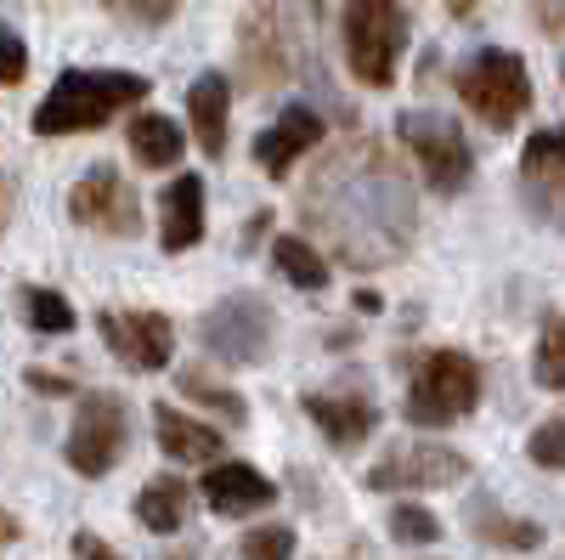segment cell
Segmentation results:
<instances>
[{
  "mask_svg": "<svg viewBox=\"0 0 565 560\" xmlns=\"http://www.w3.org/2000/svg\"><path fill=\"white\" fill-rule=\"evenodd\" d=\"M300 226L351 272H380L396 266L418 239V193L385 142L351 136L306 176Z\"/></svg>",
  "mask_w": 565,
  "mask_h": 560,
  "instance_id": "cell-1",
  "label": "cell"
},
{
  "mask_svg": "<svg viewBox=\"0 0 565 560\" xmlns=\"http://www.w3.org/2000/svg\"><path fill=\"white\" fill-rule=\"evenodd\" d=\"M311 63V12L295 0H255L238 23V74L249 91H282Z\"/></svg>",
  "mask_w": 565,
  "mask_h": 560,
  "instance_id": "cell-2",
  "label": "cell"
},
{
  "mask_svg": "<svg viewBox=\"0 0 565 560\" xmlns=\"http://www.w3.org/2000/svg\"><path fill=\"white\" fill-rule=\"evenodd\" d=\"M148 80L130 68H68L57 85L45 91V103L34 108V136H79V130H103L125 108L148 97Z\"/></svg>",
  "mask_w": 565,
  "mask_h": 560,
  "instance_id": "cell-3",
  "label": "cell"
},
{
  "mask_svg": "<svg viewBox=\"0 0 565 560\" xmlns=\"http://www.w3.org/2000/svg\"><path fill=\"white\" fill-rule=\"evenodd\" d=\"M452 91H458V103L481 125H492V130L521 125V114L532 108V74H526V63L514 52H503V45L469 52L458 63V74H452Z\"/></svg>",
  "mask_w": 565,
  "mask_h": 560,
  "instance_id": "cell-4",
  "label": "cell"
},
{
  "mask_svg": "<svg viewBox=\"0 0 565 560\" xmlns=\"http://www.w3.org/2000/svg\"><path fill=\"white\" fill-rule=\"evenodd\" d=\"M476 402H481V368H476V357H463V351L447 346V351L418 357L402 413L413 419V425H424V431H441V425H458V419L476 413Z\"/></svg>",
  "mask_w": 565,
  "mask_h": 560,
  "instance_id": "cell-5",
  "label": "cell"
},
{
  "mask_svg": "<svg viewBox=\"0 0 565 560\" xmlns=\"http://www.w3.org/2000/svg\"><path fill=\"white\" fill-rule=\"evenodd\" d=\"M407 52V7L402 0H345V63L362 85L385 91Z\"/></svg>",
  "mask_w": 565,
  "mask_h": 560,
  "instance_id": "cell-6",
  "label": "cell"
},
{
  "mask_svg": "<svg viewBox=\"0 0 565 560\" xmlns=\"http://www.w3.org/2000/svg\"><path fill=\"white\" fill-rule=\"evenodd\" d=\"M130 442V408L119 391H85L79 408H74V425H68V442H63V458L74 464V476L97 482L108 476L119 453Z\"/></svg>",
  "mask_w": 565,
  "mask_h": 560,
  "instance_id": "cell-7",
  "label": "cell"
},
{
  "mask_svg": "<svg viewBox=\"0 0 565 560\" xmlns=\"http://www.w3.org/2000/svg\"><path fill=\"white\" fill-rule=\"evenodd\" d=\"M199 346H204L210 357L232 362V368H255V362H266L271 346H277V317H271V306H266L260 295H226V300H215V306L204 311Z\"/></svg>",
  "mask_w": 565,
  "mask_h": 560,
  "instance_id": "cell-8",
  "label": "cell"
},
{
  "mask_svg": "<svg viewBox=\"0 0 565 560\" xmlns=\"http://www.w3.org/2000/svg\"><path fill=\"white\" fill-rule=\"evenodd\" d=\"M396 136L407 142V154L418 159L424 181H430L436 193H463L469 176H476V148H469V136H463L447 114L407 108V114L396 119Z\"/></svg>",
  "mask_w": 565,
  "mask_h": 560,
  "instance_id": "cell-9",
  "label": "cell"
},
{
  "mask_svg": "<svg viewBox=\"0 0 565 560\" xmlns=\"http://www.w3.org/2000/svg\"><path fill=\"white\" fill-rule=\"evenodd\" d=\"M463 476H469V458L458 447L402 442L367 471V487L373 493H436V487H458Z\"/></svg>",
  "mask_w": 565,
  "mask_h": 560,
  "instance_id": "cell-10",
  "label": "cell"
},
{
  "mask_svg": "<svg viewBox=\"0 0 565 560\" xmlns=\"http://www.w3.org/2000/svg\"><path fill=\"white\" fill-rule=\"evenodd\" d=\"M68 215L79 226H90V232H108V239H136L141 232V199H136V187L114 165H90L74 181Z\"/></svg>",
  "mask_w": 565,
  "mask_h": 560,
  "instance_id": "cell-11",
  "label": "cell"
},
{
  "mask_svg": "<svg viewBox=\"0 0 565 560\" xmlns=\"http://www.w3.org/2000/svg\"><path fill=\"white\" fill-rule=\"evenodd\" d=\"M97 335L130 373H159L175 351V329L164 311H103Z\"/></svg>",
  "mask_w": 565,
  "mask_h": 560,
  "instance_id": "cell-12",
  "label": "cell"
},
{
  "mask_svg": "<svg viewBox=\"0 0 565 560\" xmlns=\"http://www.w3.org/2000/svg\"><path fill=\"white\" fill-rule=\"evenodd\" d=\"M300 413L322 431V442L340 447V453L362 447L373 431H380V408H373L362 391H311V397H300Z\"/></svg>",
  "mask_w": 565,
  "mask_h": 560,
  "instance_id": "cell-13",
  "label": "cell"
},
{
  "mask_svg": "<svg viewBox=\"0 0 565 560\" xmlns=\"http://www.w3.org/2000/svg\"><path fill=\"white\" fill-rule=\"evenodd\" d=\"M317 142H322V114L306 108V103H295V108H282V114L255 136V165L282 181V176L300 165V154H311Z\"/></svg>",
  "mask_w": 565,
  "mask_h": 560,
  "instance_id": "cell-14",
  "label": "cell"
},
{
  "mask_svg": "<svg viewBox=\"0 0 565 560\" xmlns=\"http://www.w3.org/2000/svg\"><path fill=\"white\" fill-rule=\"evenodd\" d=\"M204 504L215 509V516H255V509L277 504V482L260 476L255 464H238V458H221L204 471Z\"/></svg>",
  "mask_w": 565,
  "mask_h": 560,
  "instance_id": "cell-15",
  "label": "cell"
},
{
  "mask_svg": "<svg viewBox=\"0 0 565 560\" xmlns=\"http://www.w3.org/2000/svg\"><path fill=\"white\" fill-rule=\"evenodd\" d=\"M204 239V176H175L164 193H159V244L170 255L193 250Z\"/></svg>",
  "mask_w": 565,
  "mask_h": 560,
  "instance_id": "cell-16",
  "label": "cell"
},
{
  "mask_svg": "<svg viewBox=\"0 0 565 560\" xmlns=\"http://www.w3.org/2000/svg\"><path fill=\"white\" fill-rule=\"evenodd\" d=\"M463 527L476 532L487 549H509V554H532V549H543V521H526V516H509V509L498 504V498H469L463 504Z\"/></svg>",
  "mask_w": 565,
  "mask_h": 560,
  "instance_id": "cell-17",
  "label": "cell"
},
{
  "mask_svg": "<svg viewBox=\"0 0 565 560\" xmlns=\"http://www.w3.org/2000/svg\"><path fill=\"white\" fill-rule=\"evenodd\" d=\"M186 119H193V136H199V148L210 159L226 154V125H232V85L226 74H199L193 85H186Z\"/></svg>",
  "mask_w": 565,
  "mask_h": 560,
  "instance_id": "cell-18",
  "label": "cell"
},
{
  "mask_svg": "<svg viewBox=\"0 0 565 560\" xmlns=\"http://www.w3.org/2000/svg\"><path fill=\"white\" fill-rule=\"evenodd\" d=\"M153 436L164 447V458H181V464H210L226 453V436L215 425H199L193 413H175V408H153Z\"/></svg>",
  "mask_w": 565,
  "mask_h": 560,
  "instance_id": "cell-19",
  "label": "cell"
},
{
  "mask_svg": "<svg viewBox=\"0 0 565 560\" xmlns=\"http://www.w3.org/2000/svg\"><path fill=\"white\" fill-rule=\"evenodd\" d=\"M186 509H193V487L181 476H153L148 487L136 493V521L148 527L153 538H170L186 527Z\"/></svg>",
  "mask_w": 565,
  "mask_h": 560,
  "instance_id": "cell-20",
  "label": "cell"
},
{
  "mask_svg": "<svg viewBox=\"0 0 565 560\" xmlns=\"http://www.w3.org/2000/svg\"><path fill=\"white\" fill-rule=\"evenodd\" d=\"M125 142H130L136 165H148V170H170L181 159V148H186L181 142V125L164 119V114H136L130 130H125Z\"/></svg>",
  "mask_w": 565,
  "mask_h": 560,
  "instance_id": "cell-21",
  "label": "cell"
},
{
  "mask_svg": "<svg viewBox=\"0 0 565 560\" xmlns=\"http://www.w3.org/2000/svg\"><path fill=\"white\" fill-rule=\"evenodd\" d=\"M271 261H277V272L289 277L295 289H306V295H317V289H328V261L317 255V244L311 239H277L271 244Z\"/></svg>",
  "mask_w": 565,
  "mask_h": 560,
  "instance_id": "cell-22",
  "label": "cell"
},
{
  "mask_svg": "<svg viewBox=\"0 0 565 560\" xmlns=\"http://www.w3.org/2000/svg\"><path fill=\"white\" fill-rule=\"evenodd\" d=\"M175 385H181V397H186V402H199V408L221 413L226 425H244V419H249V402H244L238 391H232V385L210 380L204 368H181V373H175Z\"/></svg>",
  "mask_w": 565,
  "mask_h": 560,
  "instance_id": "cell-23",
  "label": "cell"
},
{
  "mask_svg": "<svg viewBox=\"0 0 565 560\" xmlns=\"http://www.w3.org/2000/svg\"><path fill=\"white\" fill-rule=\"evenodd\" d=\"M532 368H537V385H543V391H565V317H559V311H543Z\"/></svg>",
  "mask_w": 565,
  "mask_h": 560,
  "instance_id": "cell-24",
  "label": "cell"
},
{
  "mask_svg": "<svg viewBox=\"0 0 565 560\" xmlns=\"http://www.w3.org/2000/svg\"><path fill=\"white\" fill-rule=\"evenodd\" d=\"M23 323L34 335H68L74 329V306L57 289H23Z\"/></svg>",
  "mask_w": 565,
  "mask_h": 560,
  "instance_id": "cell-25",
  "label": "cell"
},
{
  "mask_svg": "<svg viewBox=\"0 0 565 560\" xmlns=\"http://www.w3.org/2000/svg\"><path fill=\"white\" fill-rule=\"evenodd\" d=\"M391 538L424 549V543H436V538H441V521H436L424 504H396V509H391Z\"/></svg>",
  "mask_w": 565,
  "mask_h": 560,
  "instance_id": "cell-26",
  "label": "cell"
},
{
  "mask_svg": "<svg viewBox=\"0 0 565 560\" xmlns=\"http://www.w3.org/2000/svg\"><path fill=\"white\" fill-rule=\"evenodd\" d=\"M526 458L537 464V471H565V413L543 419V425L532 431V442H526Z\"/></svg>",
  "mask_w": 565,
  "mask_h": 560,
  "instance_id": "cell-27",
  "label": "cell"
},
{
  "mask_svg": "<svg viewBox=\"0 0 565 560\" xmlns=\"http://www.w3.org/2000/svg\"><path fill=\"white\" fill-rule=\"evenodd\" d=\"M238 560H295V532L271 521V527H255L244 543H238Z\"/></svg>",
  "mask_w": 565,
  "mask_h": 560,
  "instance_id": "cell-28",
  "label": "cell"
},
{
  "mask_svg": "<svg viewBox=\"0 0 565 560\" xmlns=\"http://www.w3.org/2000/svg\"><path fill=\"white\" fill-rule=\"evenodd\" d=\"M103 12H114L119 23H136V29H164L175 18V0H103Z\"/></svg>",
  "mask_w": 565,
  "mask_h": 560,
  "instance_id": "cell-29",
  "label": "cell"
},
{
  "mask_svg": "<svg viewBox=\"0 0 565 560\" xmlns=\"http://www.w3.org/2000/svg\"><path fill=\"white\" fill-rule=\"evenodd\" d=\"M23 74H29V45H23L12 29H0V91L18 85Z\"/></svg>",
  "mask_w": 565,
  "mask_h": 560,
  "instance_id": "cell-30",
  "label": "cell"
},
{
  "mask_svg": "<svg viewBox=\"0 0 565 560\" xmlns=\"http://www.w3.org/2000/svg\"><path fill=\"white\" fill-rule=\"evenodd\" d=\"M526 7L543 23V34H565V0H526Z\"/></svg>",
  "mask_w": 565,
  "mask_h": 560,
  "instance_id": "cell-31",
  "label": "cell"
},
{
  "mask_svg": "<svg viewBox=\"0 0 565 560\" xmlns=\"http://www.w3.org/2000/svg\"><path fill=\"white\" fill-rule=\"evenodd\" d=\"M23 380L40 391V397H74V380H63V373H45V368H29Z\"/></svg>",
  "mask_w": 565,
  "mask_h": 560,
  "instance_id": "cell-32",
  "label": "cell"
},
{
  "mask_svg": "<svg viewBox=\"0 0 565 560\" xmlns=\"http://www.w3.org/2000/svg\"><path fill=\"white\" fill-rule=\"evenodd\" d=\"M74 560H119V554L97 532H74Z\"/></svg>",
  "mask_w": 565,
  "mask_h": 560,
  "instance_id": "cell-33",
  "label": "cell"
},
{
  "mask_svg": "<svg viewBox=\"0 0 565 560\" xmlns=\"http://www.w3.org/2000/svg\"><path fill=\"white\" fill-rule=\"evenodd\" d=\"M266 226H271V215L260 210V215H255V221L244 226V250H255V239H260V232H266Z\"/></svg>",
  "mask_w": 565,
  "mask_h": 560,
  "instance_id": "cell-34",
  "label": "cell"
},
{
  "mask_svg": "<svg viewBox=\"0 0 565 560\" xmlns=\"http://www.w3.org/2000/svg\"><path fill=\"white\" fill-rule=\"evenodd\" d=\"M18 532H23V527L7 516V509H0V543H18Z\"/></svg>",
  "mask_w": 565,
  "mask_h": 560,
  "instance_id": "cell-35",
  "label": "cell"
},
{
  "mask_svg": "<svg viewBox=\"0 0 565 560\" xmlns=\"http://www.w3.org/2000/svg\"><path fill=\"white\" fill-rule=\"evenodd\" d=\"M554 159H559V170H565V130H554Z\"/></svg>",
  "mask_w": 565,
  "mask_h": 560,
  "instance_id": "cell-36",
  "label": "cell"
},
{
  "mask_svg": "<svg viewBox=\"0 0 565 560\" xmlns=\"http://www.w3.org/2000/svg\"><path fill=\"white\" fill-rule=\"evenodd\" d=\"M476 12V0H452V18H469Z\"/></svg>",
  "mask_w": 565,
  "mask_h": 560,
  "instance_id": "cell-37",
  "label": "cell"
},
{
  "mask_svg": "<svg viewBox=\"0 0 565 560\" xmlns=\"http://www.w3.org/2000/svg\"><path fill=\"white\" fill-rule=\"evenodd\" d=\"M0 221H7V181H0Z\"/></svg>",
  "mask_w": 565,
  "mask_h": 560,
  "instance_id": "cell-38",
  "label": "cell"
},
{
  "mask_svg": "<svg viewBox=\"0 0 565 560\" xmlns=\"http://www.w3.org/2000/svg\"><path fill=\"white\" fill-rule=\"evenodd\" d=\"M351 560H367V549H362V543H351Z\"/></svg>",
  "mask_w": 565,
  "mask_h": 560,
  "instance_id": "cell-39",
  "label": "cell"
},
{
  "mask_svg": "<svg viewBox=\"0 0 565 560\" xmlns=\"http://www.w3.org/2000/svg\"><path fill=\"white\" fill-rule=\"evenodd\" d=\"M170 560H193V554H170Z\"/></svg>",
  "mask_w": 565,
  "mask_h": 560,
  "instance_id": "cell-40",
  "label": "cell"
},
{
  "mask_svg": "<svg viewBox=\"0 0 565 560\" xmlns=\"http://www.w3.org/2000/svg\"><path fill=\"white\" fill-rule=\"evenodd\" d=\"M559 80H565V63H559Z\"/></svg>",
  "mask_w": 565,
  "mask_h": 560,
  "instance_id": "cell-41",
  "label": "cell"
}]
</instances>
